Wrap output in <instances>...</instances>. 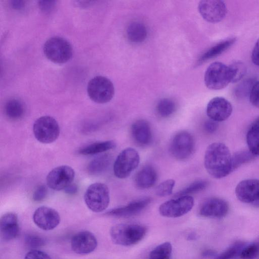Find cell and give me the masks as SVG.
I'll return each instance as SVG.
<instances>
[{
	"label": "cell",
	"mask_w": 259,
	"mask_h": 259,
	"mask_svg": "<svg viewBox=\"0 0 259 259\" xmlns=\"http://www.w3.org/2000/svg\"><path fill=\"white\" fill-rule=\"evenodd\" d=\"M204 165L207 172L213 178H224L233 171L232 155L224 144L211 143L206 149Z\"/></svg>",
	"instance_id": "6da1fadb"
},
{
	"label": "cell",
	"mask_w": 259,
	"mask_h": 259,
	"mask_svg": "<svg viewBox=\"0 0 259 259\" xmlns=\"http://www.w3.org/2000/svg\"><path fill=\"white\" fill-rule=\"evenodd\" d=\"M147 231V228L140 224H119L112 227L110 235L115 244L128 246L140 242Z\"/></svg>",
	"instance_id": "7a4b0ae2"
},
{
	"label": "cell",
	"mask_w": 259,
	"mask_h": 259,
	"mask_svg": "<svg viewBox=\"0 0 259 259\" xmlns=\"http://www.w3.org/2000/svg\"><path fill=\"white\" fill-rule=\"evenodd\" d=\"M232 73L229 66L215 62L207 68L204 74V82L207 88L219 90L226 87L232 81Z\"/></svg>",
	"instance_id": "3957f363"
},
{
	"label": "cell",
	"mask_w": 259,
	"mask_h": 259,
	"mask_svg": "<svg viewBox=\"0 0 259 259\" xmlns=\"http://www.w3.org/2000/svg\"><path fill=\"white\" fill-rule=\"evenodd\" d=\"M43 51L45 56L51 61L62 64L68 61L72 56V48L65 38L54 36L45 43Z\"/></svg>",
	"instance_id": "277c9868"
},
{
	"label": "cell",
	"mask_w": 259,
	"mask_h": 259,
	"mask_svg": "<svg viewBox=\"0 0 259 259\" xmlns=\"http://www.w3.org/2000/svg\"><path fill=\"white\" fill-rule=\"evenodd\" d=\"M84 200L88 207L92 211H103L107 208L110 202L108 187L102 183L91 184L85 192Z\"/></svg>",
	"instance_id": "5b68a950"
},
{
	"label": "cell",
	"mask_w": 259,
	"mask_h": 259,
	"mask_svg": "<svg viewBox=\"0 0 259 259\" xmlns=\"http://www.w3.org/2000/svg\"><path fill=\"white\" fill-rule=\"evenodd\" d=\"M87 92L90 98L94 102L104 104L109 102L114 95L113 83L108 78L96 76L88 82Z\"/></svg>",
	"instance_id": "8992f818"
},
{
	"label": "cell",
	"mask_w": 259,
	"mask_h": 259,
	"mask_svg": "<svg viewBox=\"0 0 259 259\" xmlns=\"http://www.w3.org/2000/svg\"><path fill=\"white\" fill-rule=\"evenodd\" d=\"M33 132L36 139L44 144L55 141L60 134V126L57 120L50 116L37 118L33 125Z\"/></svg>",
	"instance_id": "52a82bcc"
},
{
	"label": "cell",
	"mask_w": 259,
	"mask_h": 259,
	"mask_svg": "<svg viewBox=\"0 0 259 259\" xmlns=\"http://www.w3.org/2000/svg\"><path fill=\"white\" fill-rule=\"evenodd\" d=\"M140 156L135 149L126 148L117 156L114 164V175L119 179H125L138 166Z\"/></svg>",
	"instance_id": "ba28073f"
},
{
	"label": "cell",
	"mask_w": 259,
	"mask_h": 259,
	"mask_svg": "<svg viewBox=\"0 0 259 259\" xmlns=\"http://www.w3.org/2000/svg\"><path fill=\"white\" fill-rule=\"evenodd\" d=\"M195 149V141L192 135L187 131L177 133L172 138L169 151L172 156L179 160L189 158Z\"/></svg>",
	"instance_id": "9c48e42d"
},
{
	"label": "cell",
	"mask_w": 259,
	"mask_h": 259,
	"mask_svg": "<svg viewBox=\"0 0 259 259\" xmlns=\"http://www.w3.org/2000/svg\"><path fill=\"white\" fill-rule=\"evenodd\" d=\"M194 203V199L190 195L181 196L162 203L159 207V212L164 217L178 218L189 212Z\"/></svg>",
	"instance_id": "30bf717a"
},
{
	"label": "cell",
	"mask_w": 259,
	"mask_h": 259,
	"mask_svg": "<svg viewBox=\"0 0 259 259\" xmlns=\"http://www.w3.org/2000/svg\"><path fill=\"white\" fill-rule=\"evenodd\" d=\"M75 171L68 165H61L51 170L48 174L46 181L51 189L60 191L64 190L72 183Z\"/></svg>",
	"instance_id": "8fae6325"
},
{
	"label": "cell",
	"mask_w": 259,
	"mask_h": 259,
	"mask_svg": "<svg viewBox=\"0 0 259 259\" xmlns=\"http://www.w3.org/2000/svg\"><path fill=\"white\" fill-rule=\"evenodd\" d=\"M235 194L242 202L259 207V180L248 179L240 182L236 187Z\"/></svg>",
	"instance_id": "7c38bea8"
},
{
	"label": "cell",
	"mask_w": 259,
	"mask_h": 259,
	"mask_svg": "<svg viewBox=\"0 0 259 259\" xmlns=\"http://www.w3.org/2000/svg\"><path fill=\"white\" fill-rule=\"evenodd\" d=\"M198 9L202 17L210 23L222 21L227 14L225 3L220 0H203L199 3Z\"/></svg>",
	"instance_id": "4fadbf2b"
},
{
	"label": "cell",
	"mask_w": 259,
	"mask_h": 259,
	"mask_svg": "<svg viewBox=\"0 0 259 259\" xmlns=\"http://www.w3.org/2000/svg\"><path fill=\"white\" fill-rule=\"evenodd\" d=\"M33 220L40 229L49 231L58 226L60 222V217L58 211L54 208L42 206L34 211Z\"/></svg>",
	"instance_id": "5bb4252c"
},
{
	"label": "cell",
	"mask_w": 259,
	"mask_h": 259,
	"mask_svg": "<svg viewBox=\"0 0 259 259\" xmlns=\"http://www.w3.org/2000/svg\"><path fill=\"white\" fill-rule=\"evenodd\" d=\"M233 107L231 103L221 97L211 99L206 107V114L210 119L216 122L223 121L231 115Z\"/></svg>",
	"instance_id": "9a60e30c"
},
{
	"label": "cell",
	"mask_w": 259,
	"mask_h": 259,
	"mask_svg": "<svg viewBox=\"0 0 259 259\" xmlns=\"http://www.w3.org/2000/svg\"><path fill=\"white\" fill-rule=\"evenodd\" d=\"M229 206L224 199L218 197H210L201 205L199 214L206 218H221L228 212Z\"/></svg>",
	"instance_id": "2e32d148"
},
{
	"label": "cell",
	"mask_w": 259,
	"mask_h": 259,
	"mask_svg": "<svg viewBox=\"0 0 259 259\" xmlns=\"http://www.w3.org/2000/svg\"><path fill=\"white\" fill-rule=\"evenodd\" d=\"M71 246L72 250L76 253L86 254L95 250L97 246V240L91 232L81 231L72 237Z\"/></svg>",
	"instance_id": "e0dca14e"
},
{
	"label": "cell",
	"mask_w": 259,
	"mask_h": 259,
	"mask_svg": "<svg viewBox=\"0 0 259 259\" xmlns=\"http://www.w3.org/2000/svg\"><path fill=\"white\" fill-rule=\"evenodd\" d=\"M149 197L142 198L131 202L123 206L115 208L108 211L106 214L119 218H125L138 214L151 202Z\"/></svg>",
	"instance_id": "ac0fdd59"
},
{
	"label": "cell",
	"mask_w": 259,
	"mask_h": 259,
	"mask_svg": "<svg viewBox=\"0 0 259 259\" xmlns=\"http://www.w3.org/2000/svg\"><path fill=\"white\" fill-rule=\"evenodd\" d=\"M0 231L2 238L6 241L14 239L18 236L20 227L16 213L8 212L1 217Z\"/></svg>",
	"instance_id": "d6986e66"
},
{
	"label": "cell",
	"mask_w": 259,
	"mask_h": 259,
	"mask_svg": "<svg viewBox=\"0 0 259 259\" xmlns=\"http://www.w3.org/2000/svg\"><path fill=\"white\" fill-rule=\"evenodd\" d=\"M131 134L134 141L140 146H147L152 141L151 126L146 120L135 121L131 126Z\"/></svg>",
	"instance_id": "ffe728a7"
},
{
	"label": "cell",
	"mask_w": 259,
	"mask_h": 259,
	"mask_svg": "<svg viewBox=\"0 0 259 259\" xmlns=\"http://www.w3.org/2000/svg\"><path fill=\"white\" fill-rule=\"evenodd\" d=\"M157 179L155 168L150 165L144 166L136 175L135 183L140 189H146L153 187Z\"/></svg>",
	"instance_id": "44dd1931"
},
{
	"label": "cell",
	"mask_w": 259,
	"mask_h": 259,
	"mask_svg": "<svg viewBox=\"0 0 259 259\" xmlns=\"http://www.w3.org/2000/svg\"><path fill=\"white\" fill-rule=\"evenodd\" d=\"M236 40V37H230L215 44L201 56L197 61V64H201L220 55L230 48Z\"/></svg>",
	"instance_id": "7402d4cb"
},
{
	"label": "cell",
	"mask_w": 259,
	"mask_h": 259,
	"mask_svg": "<svg viewBox=\"0 0 259 259\" xmlns=\"http://www.w3.org/2000/svg\"><path fill=\"white\" fill-rule=\"evenodd\" d=\"M126 35L131 42L139 43L143 41L146 38L147 30L146 26L143 23L133 22L127 26Z\"/></svg>",
	"instance_id": "603a6c76"
},
{
	"label": "cell",
	"mask_w": 259,
	"mask_h": 259,
	"mask_svg": "<svg viewBox=\"0 0 259 259\" xmlns=\"http://www.w3.org/2000/svg\"><path fill=\"white\" fill-rule=\"evenodd\" d=\"M116 143L112 140L95 142L82 147L79 150L82 155H88L99 154L112 149Z\"/></svg>",
	"instance_id": "cb8c5ba5"
},
{
	"label": "cell",
	"mask_w": 259,
	"mask_h": 259,
	"mask_svg": "<svg viewBox=\"0 0 259 259\" xmlns=\"http://www.w3.org/2000/svg\"><path fill=\"white\" fill-rule=\"evenodd\" d=\"M4 111L9 118L16 120L23 116L25 108L23 104L20 100L11 99L6 103Z\"/></svg>",
	"instance_id": "d4e9b609"
},
{
	"label": "cell",
	"mask_w": 259,
	"mask_h": 259,
	"mask_svg": "<svg viewBox=\"0 0 259 259\" xmlns=\"http://www.w3.org/2000/svg\"><path fill=\"white\" fill-rule=\"evenodd\" d=\"M246 143L249 151L259 156V125L252 124L246 134Z\"/></svg>",
	"instance_id": "484cf974"
},
{
	"label": "cell",
	"mask_w": 259,
	"mask_h": 259,
	"mask_svg": "<svg viewBox=\"0 0 259 259\" xmlns=\"http://www.w3.org/2000/svg\"><path fill=\"white\" fill-rule=\"evenodd\" d=\"M111 161V156L108 154L100 155L93 159L88 165L89 173L97 175L104 171Z\"/></svg>",
	"instance_id": "4316f807"
},
{
	"label": "cell",
	"mask_w": 259,
	"mask_h": 259,
	"mask_svg": "<svg viewBox=\"0 0 259 259\" xmlns=\"http://www.w3.org/2000/svg\"><path fill=\"white\" fill-rule=\"evenodd\" d=\"M172 245L165 242L157 246L149 253L148 259H171Z\"/></svg>",
	"instance_id": "83f0119b"
},
{
	"label": "cell",
	"mask_w": 259,
	"mask_h": 259,
	"mask_svg": "<svg viewBox=\"0 0 259 259\" xmlns=\"http://www.w3.org/2000/svg\"><path fill=\"white\" fill-rule=\"evenodd\" d=\"M156 109L160 117L165 118L170 116L175 112L176 105L172 100L163 98L157 103Z\"/></svg>",
	"instance_id": "f1b7e54d"
},
{
	"label": "cell",
	"mask_w": 259,
	"mask_h": 259,
	"mask_svg": "<svg viewBox=\"0 0 259 259\" xmlns=\"http://www.w3.org/2000/svg\"><path fill=\"white\" fill-rule=\"evenodd\" d=\"M208 185V182L204 180H198L194 181L191 184L187 186L186 187L178 192L176 194V197L190 195L192 194H195L201 192L205 189Z\"/></svg>",
	"instance_id": "f546056e"
},
{
	"label": "cell",
	"mask_w": 259,
	"mask_h": 259,
	"mask_svg": "<svg viewBox=\"0 0 259 259\" xmlns=\"http://www.w3.org/2000/svg\"><path fill=\"white\" fill-rule=\"evenodd\" d=\"M255 156L249 150H241L232 155V163L233 171L243 164L253 160Z\"/></svg>",
	"instance_id": "4dcf8cb0"
},
{
	"label": "cell",
	"mask_w": 259,
	"mask_h": 259,
	"mask_svg": "<svg viewBox=\"0 0 259 259\" xmlns=\"http://www.w3.org/2000/svg\"><path fill=\"white\" fill-rule=\"evenodd\" d=\"M229 67L232 73V82H236L240 81L245 75L246 67L241 61H235L229 65Z\"/></svg>",
	"instance_id": "1f68e13d"
},
{
	"label": "cell",
	"mask_w": 259,
	"mask_h": 259,
	"mask_svg": "<svg viewBox=\"0 0 259 259\" xmlns=\"http://www.w3.org/2000/svg\"><path fill=\"white\" fill-rule=\"evenodd\" d=\"M175 185V181L173 179L166 180L160 183L156 187L155 192L157 195L164 197L170 195Z\"/></svg>",
	"instance_id": "d6a6232c"
},
{
	"label": "cell",
	"mask_w": 259,
	"mask_h": 259,
	"mask_svg": "<svg viewBox=\"0 0 259 259\" xmlns=\"http://www.w3.org/2000/svg\"><path fill=\"white\" fill-rule=\"evenodd\" d=\"M243 246L241 243H236L225 251L218 255L215 259H232L236 255L240 254Z\"/></svg>",
	"instance_id": "836d02e7"
},
{
	"label": "cell",
	"mask_w": 259,
	"mask_h": 259,
	"mask_svg": "<svg viewBox=\"0 0 259 259\" xmlns=\"http://www.w3.org/2000/svg\"><path fill=\"white\" fill-rule=\"evenodd\" d=\"M258 252V246L256 244L252 243L242 248L240 256L243 259H251L255 257Z\"/></svg>",
	"instance_id": "e575fe53"
},
{
	"label": "cell",
	"mask_w": 259,
	"mask_h": 259,
	"mask_svg": "<svg viewBox=\"0 0 259 259\" xmlns=\"http://www.w3.org/2000/svg\"><path fill=\"white\" fill-rule=\"evenodd\" d=\"M25 241L26 245L33 248L43 246L45 244V240L41 237L35 234H28L26 236Z\"/></svg>",
	"instance_id": "d590c367"
},
{
	"label": "cell",
	"mask_w": 259,
	"mask_h": 259,
	"mask_svg": "<svg viewBox=\"0 0 259 259\" xmlns=\"http://www.w3.org/2000/svg\"><path fill=\"white\" fill-rule=\"evenodd\" d=\"M252 79L244 80L236 88L235 94L237 96L242 97L250 94L251 88L255 82Z\"/></svg>",
	"instance_id": "8d00e7d4"
},
{
	"label": "cell",
	"mask_w": 259,
	"mask_h": 259,
	"mask_svg": "<svg viewBox=\"0 0 259 259\" xmlns=\"http://www.w3.org/2000/svg\"><path fill=\"white\" fill-rule=\"evenodd\" d=\"M249 100L253 106L259 108V80L255 82L251 88Z\"/></svg>",
	"instance_id": "74e56055"
},
{
	"label": "cell",
	"mask_w": 259,
	"mask_h": 259,
	"mask_svg": "<svg viewBox=\"0 0 259 259\" xmlns=\"http://www.w3.org/2000/svg\"><path fill=\"white\" fill-rule=\"evenodd\" d=\"M24 259H51L46 252L37 250L33 249L26 254Z\"/></svg>",
	"instance_id": "f35d334b"
},
{
	"label": "cell",
	"mask_w": 259,
	"mask_h": 259,
	"mask_svg": "<svg viewBox=\"0 0 259 259\" xmlns=\"http://www.w3.org/2000/svg\"><path fill=\"white\" fill-rule=\"evenodd\" d=\"M40 11L45 13H49L53 11L56 5L54 1H40L38 3Z\"/></svg>",
	"instance_id": "ab89813d"
},
{
	"label": "cell",
	"mask_w": 259,
	"mask_h": 259,
	"mask_svg": "<svg viewBox=\"0 0 259 259\" xmlns=\"http://www.w3.org/2000/svg\"><path fill=\"white\" fill-rule=\"evenodd\" d=\"M48 194V189L45 185L39 186L33 194V199L35 201H40L44 200Z\"/></svg>",
	"instance_id": "60d3db41"
},
{
	"label": "cell",
	"mask_w": 259,
	"mask_h": 259,
	"mask_svg": "<svg viewBox=\"0 0 259 259\" xmlns=\"http://www.w3.org/2000/svg\"><path fill=\"white\" fill-rule=\"evenodd\" d=\"M251 57L253 63L259 66V38L253 48Z\"/></svg>",
	"instance_id": "b9f144b4"
},
{
	"label": "cell",
	"mask_w": 259,
	"mask_h": 259,
	"mask_svg": "<svg viewBox=\"0 0 259 259\" xmlns=\"http://www.w3.org/2000/svg\"><path fill=\"white\" fill-rule=\"evenodd\" d=\"M218 126L217 122L211 119L206 121L204 124L205 131L209 134L214 133L217 130Z\"/></svg>",
	"instance_id": "7bdbcfd3"
},
{
	"label": "cell",
	"mask_w": 259,
	"mask_h": 259,
	"mask_svg": "<svg viewBox=\"0 0 259 259\" xmlns=\"http://www.w3.org/2000/svg\"><path fill=\"white\" fill-rule=\"evenodd\" d=\"M11 7L16 10H22L25 7V2L23 1L15 0L10 1Z\"/></svg>",
	"instance_id": "ee69618b"
},
{
	"label": "cell",
	"mask_w": 259,
	"mask_h": 259,
	"mask_svg": "<svg viewBox=\"0 0 259 259\" xmlns=\"http://www.w3.org/2000/svg\"><path fill=\"white\" fill-rule=\"evenodd\" d=\"M65 193L68 194H74L77 191V187L74 184H71L64 189Z\"/></svg>",
	"instance_id": "f6af8a7d"
},
{
	"label": "cell",
	"mask_w": 259,
	"mask_h": 259,
	"mask_svg": "<svg viewBox=\"0 0 259 259\" xmlns=\"http://www.w3.org/2000/svg\"><path fill=\"white\" fill-rule=\"evenodd\" d=\"M215 254V252L212 250L207 249L204 250L202 253V255L205 257H210L213 256Z\"/></svg>",
	"instance_id": "bcb514c9"
},
{
	"label": "cell",
	"mask_w": 259,
	"mask_h": 259,
	"mask_svg": "<svg viewBox=\"0 0 259 259\" xmlns=\"http://www.w3.org/2000/svg\"><path fill=\"white\" fill-rule=\"evenodd\" d=\"M253 124L259 125V117L255 120V121L254 122Z\"/></svg>",
	"instance_id": "7dc6e473"
}]
</instances>
